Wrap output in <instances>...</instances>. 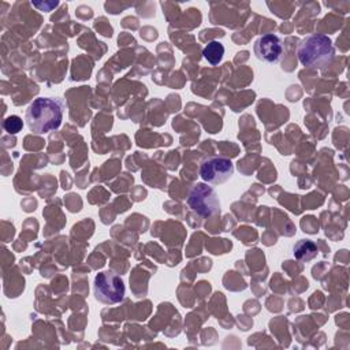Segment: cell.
<instances>
[{
  "instance_id": "obj_1",
  "label": "cell",
  "mask_w": 350,
  "mask_h": 350,
  "mask_svg": "<svg viewBox=\"0 0 350 350\" xmlns=\"http://www.w3.org/2000/svg\"><path fill=\"white\" fill-rule=\"evenodd\" d=\"M64 101L56 97H38L25 111V120L33 134H46L59 129L63 120Z\"/></svg>"
},
{
  "instance_id": "obj_2",
  "label": "cell",
  "mask_w": 350,
  "mask_h": 350,
  "mask_svg": "<svg viewBox=\"0 0 350 350\" xmlns=\"http://www.w3.org/2000/svg\"><path fill=\"white\" fill-rule=\"evenodd\" d=\"M335 55L332 41L325 34H310L302 38L297 48L299 63L306 68H323Z\"/></svg>"
},
{
  "instance_id": "obj_3",
  "label": "cell",
  "mask_w": 350,
  "mask_h": 350,
  "mask_svg": "<svg viewBox=\"0 0 350 350\" xmlns=\"http://www.w3.org/2000/svg\"><path fill=\"white\" fill-rule=\"evenodd\" d=\"M93 291L98 302L105 305H115L123 301L126 287L118 273L112 271H103L94 278Z\"/></svg>"
},
{
  "instance_id": "obj_4",
  "label": "cell",
  "mask_w": 350,
  "mask_h": 350,
  "mask_svg": "<svg viewBox=\"0 0 350 350\" xmlns=\"http://www.w3.org/2000/svg\"><path fill=\"white\" fill-rule=\"evenodd\" d=\"M189 208L201 216H211L220 212V201L216 191L206 183H196L187 197Z\"/></svg>"
},
{
  "instance_id": "obj_5",
  "label": "cell",
  "mask_w": 350,
  "mask_h": 350,
  "mask_svg": "<svg viewBox=\"0 0 350 350\" xmlns=\"http://www.w3.org/2000/svg\"><path fill=\"white\" fill-rule=\"evenodd\" d=\"M200 176L211 185H221L234 174V164L231 160L219 156H211L201 161L198 168Z\"/></svg>"
},
{
  "instance_id": "obj_6",
  "label": "cell",
  "mask_w": 350,
  "mask_h": 350,
  "mask_svg": "<svg viewBox=\"0 0 350 350\" xmlns=\"http://www.w3.org/2000/svg\"><path fill=\"white\" fill-rule=\"evenodd\" d=\"M254 55L258 60L265 63H276L283 53V44L282 40L272 33L261 36L254 42Z\"/></svg>"
},
{
  "instance_id": "obj_7",
  "label": "cell",
  "mask_w": 350,
  "mask_h": 350,
  "mask_svg": "<svg viewBox=\"0 0 350 350\" xmlns=\"http://www.w3.org/2000/svg\"><path fill=\"white\" fill-rule=\"evenodd\" d=\"M293 254L297 260H299L302 262H308L317 256V246L314 245L313 241L301 239L294 245Z\"/></svg>"
},
{
  "instance_id": "obj_8",
  "label": "cell",
  "mask_w": 350,
  "mask_h": 350,
  "mask_svg": "<svg viewBox=\"0 0 350 350\" xmlns=\"http://www.w3.org/2000/svg\"><path fill=\"white\" fill-rule=\"evenodd\" d=\"M202 55H204V59H205L209 64L216 66V64H219V63L221 62V59H223L224 46H223V44H221L220 41L212 40V41H209V42L205 45V48H204V51H202Z\"/></svg>"
},
{
  "instance_id": "obj_9",
  "label": "cell",
  "mask_w": 350,
  "mask_h": 350,
  "mask_svg": "<svg viewBox=\"0 0 350 350\" xmlns=\"http://www.w3.org/2000/svg\"><path fill=\"white\" fill-rule=\"evenodd\" d=\"M22 126H23V122H22V119H21L18 115L7 116V118L3 120V129H4L8 134H18V133L22 130Z\"/></svg>"
},
{
  "instance_id": "obj_10",
  "label": "cell",
  "mask_w": 350,
  "mask_h": 350,
  "mask_svg": "<svg viewBox=\"0 0 350 350\" xmlns=\"http://www.w3.org/2000/svg\"><path fill=\"white\" fill-rule=\"evenodd\" d=\"M34 7L40 8L41 11H51L52 8L57 7V1H51V3H31Z\"/></svg>"
}]
</instances>
